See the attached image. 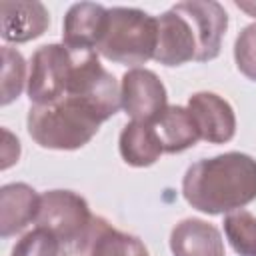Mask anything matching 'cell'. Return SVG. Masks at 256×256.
Segmentation results:
<instances>
[{"instance_id": "2e32d148", "label": "cell", "mask_w": 256, "mask_h": 256, "mask_svg": "<svg viewBox=\"0 0 256 256\" xmlns=\"http://www.w3.org/2000/svg\"><path fill=\"white\" fill-rule=\"evenodd\" d=\"M164 152H184L200 140V130L194 116L184 106H166V110L152 122Z\"/></svg>"}, {"instance_id": "e0dca14e", "label": "cell", "mask_w": 256, "mask_h": 256, "mask_svg": "<svg viewBox=\"0 0 256 256\" xmlns=\"http://www.w3.org/2000/svg\"><path fill=\"white\" fill-rule=\"evenodd\" d=\"M118 148H120L122 160L136 168L154 164L164 152L154 126L146 122H134V120L122 128Z\"/></svg>"}, {"instance_id": "9c48e42d", "label": "cell", "mask_w": 256, "mask_h": 256, "mask_svg": "<svg viewBox=\"0 0 256 256\" xmlns=\"http://www.w3.org/2000/svg\"><path fill=\"white\" fill-rule=\"evenodd\" d=\"M156 20H158V40H156L154 60L164 66H180L184 62L196 60L198 42L190 20L174 6Z\"/></svg>"}, {"instance_id": "5bb4252c", "label": "cell", "mask_w": 256, "mask_h": 256, "mask_svg": "<svg viewBox=\"0 0 256 256\" xmlns=\"http://www.w3.org/2000/svg\"><path fill=\"white\" fill-rule=\"evenodd\" d=\"M174 256H226L220 230L200 218H186L170 232Z\"/></svg>"}, {"instance_id": "8fae6325", "label": "cell", "mask_w": 256, "mask_h": 256, "mask_svg": "<svg viewBox=\"0 0 256 256\" xmlns=\"http://www.w3.org/2000/svg\"><path fill=\"white\" fill-rule=\"evenodd\" d=\"M186 108L194 116L202 140L210 144H224L234 138L236 116L222 96L214 92H196L188 98Z\"/></svg>"}, {"instance_id": "8992f818", "label": "cell", "mask_w": 256, "mask_h": 256, "mask_svg": "<svg viewBox=\"0 0 256 256\" xmlns=\"http://www.w3.org/2000/svg\"><path fill=\"white\" fill-rule=\"evenodd\" d=\"M74 52L64 44L40 46L30 60L28 98L34 104H52L66 94Z\"/></svg>"}, {"instance_id": "7c38bea8", "label": "cell", "mask_w": 256, "mask_h": 256, "mask_svg": "<svg viewBox=\"0 0 256 256\" xmlns=\"http://www.w3.org/2000/svg\"><path fill=\"white\" fill-rule=\"evenodd\" d=\"M106 14H108V8L94 2H78L70 6V10L64 16L62 44L74 52L96 50L104 34Z\"/></svg>"}, {"instance_id": "cb8c5ba5", "label": "cell", "mask_w": 256, "mask_h": 256, "mask_svg": "<svg viewBox=\"0 0 256 256\" xmlns=\"http://www.w3.org/2000/svg\"><path fill=\"white\" fill-rule=\"evenodd\" d=\"M254 256H256V254H254Z\"/></svg>"}, {"instance_id": "6da1fadb", "label": "cell", "mask_w": 256, "mask_h": 256, "mask_svg": "<svg viewBox=\"0 0 256 256\" xmlns=\"http://www.w3.org/2000/svg\"><path fill=\"white\" fill-rule=\"evenodd\" d=\"M182 194L204 214L240 210L256 200V160L242 152L202 158L186 170Z\"/></svg>"}, {"instance_id": "d6986e66", "label": "cell", "mask_w": 256, "mask_h": 256, "mask_svg": "<svg viewBox=\"0 0 256 256\" xmlns=\"http://www.w3.org/2000/svg\"><path fill=\"white\" fill-rule=\"evenodd\" d=\"M26 82V62L12 46H2V106L16 100Z\"/></svg>"}, {"instance_id": "ffe728a7", "label": "cell", "mask_w": 256, "mask_h": 256, "mask_svg": "<svg viewBox=\"0 0 256 256\" xmlns=\"http://www.w3.org/2000/svg\"><path fill=\"white\" fill-rule=\"evenodd\" d=\"M60 240L46 228L36 226L16 242L10 256H60Z\"/></svg>"}, {"instance_id": "44dd1931", "label": "cell", "mask_w": 256, "mask_h": 256, "mask_svg": "<svg viewBox=\"0 0 256 256\" xmlns=\"http://www.w3.org/2000/svg\"><path fill=\"white\" fill-rule=\"evenodd\" d=\"M234 60L238 70L256 82V22L246 26L234 42Z\"/></svg>"}, {"instance_id": "7402d4cb", "label": "cell", "mask_w": 256, "mask_h": 256, "mask_svg": "<svg viewBox=\"0 0 256 256\" xmlns=\"http://www.w3.org/2000/svg\"><path fill=\"white\" fill-rule=\"evenodd\" d=\"M2 136H4V144H2V170H6L8 166H12L14 162H18V156H20V142L18 138H14L6 128L2 130Z\"/></svg>"}, {"instance_id": "ac0fdd59", "label": "cell", "mask_w": 256, "mask_h": 256, "mask_svg": "<svg viewBox=\"0 0 256 256\" xmlns=\"http://www.w3.org/2000/svg\"><path fill=\"white\" fill-rule=\"evenodd\" d=\"M224 234L240 256L256 254V216L248 210H234L224 216Z\"/></svg>"}, {"instance_id": "4fadbf2b", "label": "cell", "mask_w": 256, "mask_h": 256, "mask_svg": "<svg viewBox=\"0 0 256 256\" xmlns=\"http://www.w3.org/2000/svg\"><path fill=\"white\" fill-rule=\"evenodd\" d=\"M2 38L6 42H28L46 32L50 26L48 10L42 2H0Z\"/></svg>"}, {"instance_id": "ba28073f", "label": "cell", "mask_w": 256, "mask_h": 256, "mask_svg": "<svg viewBox=\"0 0 256 256\" xmlns=\"http://www.w3.org/2000/svg\"><path fill=\"white\" fill-rule=\"evenodd\" d=\"M174 8L180 10L194 28L198 42L196 62L214 60L220 54L222 38L228 28V14L222 4L214 0H186L178 2Z\"/></svg>"}, {"instance_id": "603a6c76", "label": "cell", "mask_w": 256, "mask_h": 256, "mask_svg": "<svg viewBox=\"0 0 256 256\" xmlns=\"http://www.w3.org/2000/svg\"><path fill=\"white\" fill-rule=\"evenodd\" d=\"M236 6L240 10H244V12H248L250 16H256V2H240V0H236Z\"/></svg>"}, {"instance_id": "3957f363", "label": "cell", "mask_w": 256, "mask_h": 256, "mask_svg": "<svg viewBox=\"0 0 256 256\" xmlns=\"http://www.w3.org/2000/svg\"><path fill=\"white\" fill-rule=\"evenodd\" d=\"M158 40V20L138 8H108L104 34L96 52L116 64L138 68L154 58Z\"/></svg>"}, {"instance_id": "5b68a950", "label": "cell", "mask_w": 256, "mask_h": 256, "mask_svg": "<svg viewBox=\"0 0 256 256\" xmlns=\"http://www.w3.org/2000/svg\"><path fill=\"white\" fill-rule=\"evenodd\" d=\"M94 214L88 202L72 190H48L40 196L36 224L52 232L62 248L70 252L86 234Z\"/></svg>"}, {"instance_id": "7a4b0ae2", "label": "cell", "mask_w": 256, "mask_h": 256, "mask_svg": "<svg viewBox=\"0 0 256 256\" xmlns=\"http://www.w3.org/2000/svg\"><path fill=\"white\" fill-rule=\"evenodd\" d=\"M100 124V116L74 96H62L52 104H34L26 116L32 140L50 150L82 148L96 136Z\"/></svg>"}, {"instance_id": "277c9868", "label": "cell", "mask_w": 256, "mask_h": 256, "mask_svg": "<svg viewBox=\"0 0 256 256\" xmlns=\"http://www.w3.org/2000/svg\"><path fill=\"white\" fill-rule=\"evenodd\" d=\"M64 96H74L86 102L102 122L122 108L120 86L116 78L100 64L96 50L74 52V64Z\"/></svg>"}, {"instance_id": "52a82bcc", "label": "cell", "mask_w": 256, "mask_h": 256, "mask_svg": "<svg viewBox=\"0 0 256 256\" xmlns=\"http://www.w3.org/2000/svg\"><path fill=\"white\" fill-rule=\"evenodd\" d=\"M120 98L124 112L134 122L152 124L166 110V88L162 80L148 68H130L122 76Z\"/></svg>"}, {"instance_id": "30bf717a", "label": "cell", "mask_w": 256, "mask_h": 256, "mask_svg": "<svg viewBox=\"0 0 256 256\" xmlns=\"http://www.w3.org/2000/svg\"><path fill=\"white\" fill-rule=\"evenodd\" d=\"M70 256H148L140 238L116 230L102 216H94L82 240L68 252Z\"/></svg>"}, {"instance_id": "9a60e30c", "label": "cell", "mask_w": 256, "mask_h": 256, "mask_svg": "<svg viewBox=\"0 0 256 256\" xmlns=\"http://www.w3.org/2000/svg\"><path fill=\"white\" fill-rule=\"evenodd\" d=\"M40 196L34 188L22 182L6 184L0 190V234L2 238L22 232L36 220Z\"/></svg>"}]
</instances>
